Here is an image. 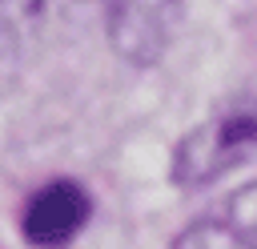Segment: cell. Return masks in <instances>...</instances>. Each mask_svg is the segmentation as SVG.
Segmentation results:
<instances>
[{
	"mask_svg": "<svg viewBox=\"0 0 257 249\" xmlns=\"http://www.w3.org/2000/svg\"><path fill=\"white\" fill-rule=\"evenodd\" d=\"M88 221V197L80 185L72 181H52L44 185L28 209H24V237L40 249H56V245H68L80 225Z\"/></svg>",
	"mask_w": 257,
	"mask_h": 249,
	"instance_id": "277c9868",
	"label": "cell"
},
{
	"mask_svg": "<svg viewBox=\"0 0 257 249\" xmlns=\"http://www.w3.org/2000/svg\"><path fill=\"white\" fill-rule=\"evenodd\" d=\"M181 20V0H108V40L133 64H153L165 56L173 28Z\"/></svg>",
	"mask_w": 257,
	"mask_h": 249,
	"instance_id": "3957f363",
	"label": "cell"
},
{
	"mask_svg": "<svg viewBox=\"0 0 257 249\" xmlns=\"http://www.w3.org/2000/svg\"><path fill=\"white\" fill-rule=\"evenodd\" d=\"M225 221H229L233 229H241L245 237L257 241V181H253V185H241V189L229 197V205H225Z\"/></svg>",
	"mask_w": 257,
	"mask_h": 249,
	"instance_id": "8992f818",
	"label": "cell"
},
{
	"mask_svg": "<svg viewBox=\"0 0 257 249\" xmlns=\"http://www.w3.org/2000/svg\"><path fill=\"white\" fill-rule=\"evenodd\" d=\"M257 157V96L221 104L209 120H201L173 157V177L189 189L213 185L217 177L233 173L237 165Z\"/></svg>",
	"mask_w": 257,
	"mask_h": 249,
	"instance_id": "7a4b0ae2",
	"label": "cell"
},
{
	"mask_svg": "<svg viewBox=\"0 0 257 249\" xmlns=\"http://www.w3.org/2000/svg\"><path fill=\"white\" fill-rule=\"evenodd\" d=\"M173 249H257V241L233 229L229 221H197L177 237Z\"/></svg>",
	"mask_w": 257,
	"mask_h": 249,
	"instance_id": "5b68a950",
	"label": "cell"
},
{
	"mask_svg": "<svg viewBox=\"0 0 257 249\" xmlns=\"http://www.w3.org/2000/svg\"><path fill=\"white\" fill-rule=\"evenodd\" d=\"M108 20V0H0V56L4 72L16 76Z\"/></svg>",
	"mask_w": 257,
	"mask_h": 249,
	"instance_id": "6da1fadb",
	"label": "cell"
}]
</instances>
